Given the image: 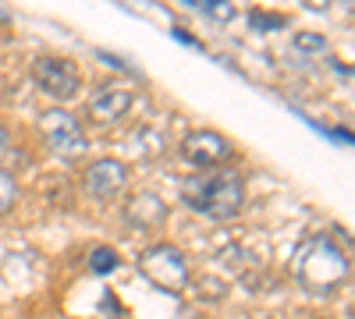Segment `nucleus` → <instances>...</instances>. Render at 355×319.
<instances>
[{"label": "nucleus", "mask_w": 355, "mask_h": 319, "mask_svg": "<svg viewBox=\"0 0 355 319\" xmlns=\"http://www.w3.org/2000/svg\"><path fill=\"white\" fill-rule=\"evenodd\" d=\"M182 199L185 206H192L196 213L210 217L217 224L224 220H234L245 206V181L239 170L231 167H217L210 174H196L182 185Z\"/></svg>", "instance_id": "obj_1"}, {"label": "nucleus", "mask_w": 355, "mask_h": 319, "mask_svg": "<svg viewBox=\"0 0 355 319\" xmlns=\"http://www.w3.org/2000/svg\"><path fill=\"white\" fill-rule=\"evenodd\" d=\"M295 277L313 295H334L352 277V259L331 235H313L295 252Z\"/></svg>", "instance_id": "obj_2"}, {"label": "nucleus", "mask_w": 355, "mask_h": 319, "mask_svg": "<svg viewBox=\"0 0 355 319\" xmlns=\"http://www.w3.org/2000/svg\"><path fill=\"white\" fill-rule=\"evenodd\" d=\"M139 270L142 277L150 280L153 287H160V291H185L189 287V263H185V255L178 252L174 245H150L146 252H139Z\"/></svg>", "instance_id": "obj_3"}, {"label": "nucleus", "mask_w": 355, "mask_h": 319, "mask_svg": "<svg viewBox=\"0 0 355 319\" xmlns=\"http://www.w3.org/2000/svg\"><path fill=\"white\" fill-rule=\"evenodd\" d=\"M40 135L46 142V149L57 153L61 160H78L89 149V138H85L78 118H71L68 110H46L40 118Z\"/></svg>", "instance_id": "obj_4"}, {"label": "nucleus", "mask_w": 355, "mask_h": 319, "mask_svg": "<svg viewBox=\"0 0 355 319\" xmlns=\"http://www.w3.org/2000/svg\"><path fill=\"white\" fill-rule=\"evenodd\" d=\"M33 78L36 85L53 96L57 103H68L82 93V75L71 61H64V57H36L33 61Z\"/></svg>", "instance_id": "obj_5"}, {"label": "nucleus", "mask_w": 355, "mask_h": 319, "mask_svg": "<svg viewBox=\"0 0 355 319\" xmlns=\"http://www.w3.org/2000/svg\"><path fill=\"white\" fill-rule=\"evenodd\" d=\"M182 156L192 167H220L231 156V142L214 128H199V131H189L182 138Z\"/></svg>", "instance_id": "obj_6"}, {"label": "nucleus", "mask_w": 355, "mask_h": 319, "mask_svg": "<svg viewBox=\"0 0 355 319\" xmlns=\"http://www.w3.org/2000/svg\"><path fill=\"white\" fill-rule=\"evenodd\" d=\"M82 185H85V192L93 195V199L107 202L114 195H121V188L128 185V167L121 160H110V156L107 160H96V163H89Z\"/></svg>", "instance_id": "obj_7"}, {"label": "nucleus", "mask_w": 355, "mask_h": 319, "mask_svg": "<svg viewBox=\"0 0 355 319\" xmlns=\"http://www.w3.org/2000/svg\"><path fill=\"white\" fill-rule=\"evenodd\" d=\"M125 220H128L135 230L160 227V224L167 220V202H164L157 192H135V195L125 202Z\"/></svg>", "instance_id": "obj_8"}, {"label": "nucleus", "mask_w": 355, "mask_h": 319, "mask_svg": "<svg viewBox=\"0 0 355 319\" xmlns=\"http://www.w3.org/2000/svg\"><path fill=\"white\" fill-rule=\"evenodd\" d=\"M132 103H135V96L128 89H103V93L93 96V103H89V121L93 125H114L132 110Z\"/></svg>", "instance_id": "obj_9"}, {"label": "nucleus", "mask_w": 355, "mask_h": 319, "mask_svg": "<svg viewBox=\"0 0 355 319\" xmlns=\"http://www.w3.org/2000/svg\"><path fill=\"white\" fill-rule=\"evenodd\" d=\"M185 4L202 11L206 18H214V21H231L234 18V4H231V0H185Z\"/></svg>", "instance_id": "obj_10"}, {"label": "nucleus", "mask_w": 355, "mask_h": 319, "mask_svg": "<svg viewBox=\"0 0 355 319\" xmlns=\"http://www.w3.org/2000/svg\"><path fill=\"white\" fill-rule=\"evenodd\" d=\"M18 195H21V188H18V181H15V174H11V170H0V217H8V213L15 210Z\"/></svg>", "instance_id": "obj_11"}, {"label": "nucleus", "mask_w": 355, "mask_h": 319, "mask_svg": "<svg viewBox=\"0 0 355 319\" xmlns=\"http://www.w3.org/2000/svg\"><path fill=\"white\" fill-rule=\"evenodd\" d=\"M291 46L302 50V53H327V36L323 33H295Z\"/></svg>", "instance_id": "obj_12"}, {"label": "nucleus", "mask_w": 355, "mask_h": 319, "mask_svg": "<svg viewBox=\"0 0 355 319\" xmlns=\"http://www.w3.org/2000/svg\"><path fill=\"white\" fill-rule=\"evenodd\" d=\"M117 266H121V259H117L114 248H96L93 255H89V270H93V273H110Z\"/></svg>", "instance_id": "obj_13"}, {"label": "nucleus", "mask_w": 355, "mask_h": 319, "mask_svg": "<svg viewBox=\"0 0 355 319\" xmlns=\"http://www.w3.org/2000/svg\"><path fill=\"white\" fill-rule=\"evenodd\" d=\"M249 18H252V28H281V25H288V18H281V15H263V11H252Z\"/></svg>", "instance_id": "obj_14"}, {"label": "nucleus", "mask_w": 355, "mask_h": 319, "mask_svg": "<svg viewBox=\"0 0 355 319\" xmlns=\"http://www.w3.org/2000/svg\"><path fill=\"white\" fill-rule=\"evenodd\" d=\"M299 4H302L306 11H327V8L334 4V0H299Z\"/></svg>", "instance_id": "obj_15"}, {"label": "nucleus", "mask_w": 355, "mask_h": 319, "mask_svg": "<svg viewBox=\"0 0 355 319\" xmlns=\"http://www.w3.org/2000/svg\"><path fill=\"white\" fill-rule=\"evenodd\" d=\"M8 142H11V131H8V125H4V121H0V153L8 149Z\"/></svg>", "instance_id": "obj_16"}, {"label": "nucleus", "mask_w": 355, "mask_h": 319, "mask_svg": "<svg viewBox=\"0 0 355 319\" xmlns=\"http://www.w3.org/2000/svg\"><path fill=\"white\" fill-rule=\"evenodd\" d=\"M345 11H348V18H352V0H345Z\"/></svg>", "instance_id": "obj_17"}]
</instances>
